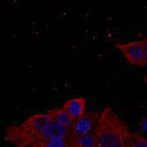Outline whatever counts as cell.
Returning <instances> with one entry per match:
<instances>
[{
	"mask_svg": "<svg viewBox=\"0 0 147 147\" xmlns=\"http://www.w3.org/2000/svg\"><path fill=\"white\" fill-rule=\"evenodd\" d=\"M90 147H98V146H97V145L96 144H95V145H92V146H91Z\"/></svg>",
	"mask_w": 147,
	"mask_h": 147,
	"instance_id": "cell-14",
	"label": "cell"
},
{
	"mask_svg": "<svg viewBox=\"0 0 147 147\" xmlns=\"http://www.w3.org/2000/svg\"><path fill=\"white\" fill-rule=\"evenodd\" d=\"M50 121L47 113L34 114L20 125L9 126L6 130L5 138L15 147H31L42 139Z\"/></svg>",
	"mask_w": 147,
	"mask_h": 147,
	"instance_id": "cell-2",
	"label": "cell"
},
{
	"mask_svg": "<svg viewBox=\"0 0 147 147\" xmlns=\"http://www.w3.org/2000/svg\"><path fill=\"white\" fill-rule=\"evenodd\" d=\"M96 144L94 133L76 137H70L71 147H90Z\"/></svg>",
	"mask_w": 147,
	"mask_h": 147,
	"instance_id": "cell-9",
	"label": "cell"
},
{
	"mask_svg": "<svg viewBox=\"0 0 147 147\" xmlns=\"http://www.w3.org/2000/svg\"><path fill=\"white\" fill-rule=\"evenodd\" d=\"M141 128L144 130L147 131V118H145L142 121L141 123Z\"/></svg>",
	"mask_w": 147,
	"mask_h": 147,
	"instance_id": "cell-11",
	"label": "cell"
},
{
	"mask_svg": "<svg viewBox=\"0 0 147 147\" xmlns=\"http://www.w3.org/2000/svg\"><path fill=\"white\" fill-rule=\"evenodd\" d=\"M125 147H147V140L142 135L129 132L125 140Z\"/></svg>",
	"mask_w": 147,
	"mask_h": 147,
	"instance_id": "cell-10",
	"label": "cell"
},
{
	"mask_svg": "<svg viewBox=\"0 0 147 147\" xmlns=\"http://www.w3.org/2000/svg\"><path fill=\"white\" fill-rule=\"evenodd\" d=\"M146 140H147V138H146Z\"/></svg>",
	"mask_w": 147,
	"mask_h": 147,
	"instance_id": "cell-15",
	"label": "cell"
},
{
	"mask_svg": "<svg viewBox=\"0 0 147 147\" xmlns=\"http://www.w3.org/2000/svg\"><path fill=\"white\" fill-rule=\"evenodd\" d=\"M31 147H71L70 137L66 138L40 140Z\"/></svg>",
	"mask_w": 147,
	"mask_h": 147,
	"instance_id": "cell-8",
	"label": "cell"
},
{
	"mask_svg": "<svg viewBox=\"0 0 147 147\" xmlns=\"http://www.w3.org/2000/svg\"><path fill=\"white\" fill-rule=\"evenodd\" d=\"M129 132L126 122L107 106L99 114L94 135L98 147H125Z\"/></svg>",
	"mask_w": 147,
	"mask_h": 147,
	"instance_id": "cell-1",
	"label": "cell"
},
{
	"mask_svg": "<svg viewBox=\"0 0 147 147\" xmlns=\"http://www.w3.org/2000/svg\"><path fill=\"white\" fill-rule=\"evenodd\" d=\"M114 45L121 52L130 64L140 67L147 65L144 39L116 42Z\"/></svg>",
	"mask_w": 147,
	"mask_h": 147,
	"instance_id": "cell-3",
	"label": "cell"
},
{
	"mask_svg": "<svg viewBox=\"0 0 147 147\" xmlns=\"http://www.w3.org/2000/svg\"><path fill=\"white\" fill-rule=\"evenodd\" d=\"M144 81H145V82L147 84V74L144 76Z\"/></svg>",
	"mask_w": 147,
	"mask_h": 147,
	"instance_id": "cell-13",
	"label": "cell"
},
{
	"mask_svg": "<svg viewBox=\"0 0 147 147\" xmlns=\"http://www.w3.org/2000/svg\"><path fill=\"white\" fill-rule=\"evenodd\" d=\"M47 114L52 121L71 129L74 120L61 107L51 109L47 112Z\"/></svg>",
	"mask_w": 147,
	"mask_h": 147,
	"instance_id": "cell-7",
	"label": "cell"
},
{
	"mask_svg": "<svg viewBox=\"0 0 147 147\" xmlns=\"http://www.w3.org/2000/svg\"><path fill=\"white\" fill-rule=\"evenodd\" d=\"M98 111L85 112L82 116L74 120L70 129L71 137L94 133L99 117Z\"/></svg>",
	"mask_w": 147,
	"mask_h": 147,
	"instance_id": "cell-4",
	"label": "cell"
},
{
	"mask_svg": "<svg viewBox=\"0 0 147 147\" xmlns=\"http://www.w3.org/2000/svg\"><path fill=\"white\" fill-rule=\"evenodd\" d=\"M70 133L71 131L69 129L51 119L45 129L41 140L66 138L70 137Z\"/></svg>",
	"mask_w": 147,
	"mask_h": 147,
	"instance_id": "cell-6",
	"label": "cell"
},
{
	"mask_svg": "<svg viewBox=\"0 0 147 147\" xmlns=\"http://www.w3.org/2000/svg\"><path fill=\"white\" fill-rule=\"evenodd\" d=\"M86 98L79 96L65 100L61 108L64 109L74 120H75L86 112Z\"/></svg>",
	"mask_w": 147,
	"mask_h": 147,
	"instance_id": "cell-5",
	"label": "cell"
},
{
	"mask_svg": "<svg viewBox=\"0 0 147 147\" xmlns=\"http://www.w3.org/2000/svg\"><path fill=\"white\" fill-rule=\"evenodd\" d=\"M145 41V52H146V63H147V34L145 38L144 39Z\"/></svg>",
	"mask_w": 147,
	"mask_h": 147,
	"instance_id": "cell-12",
	"label": "cell"
}]
</instances>
